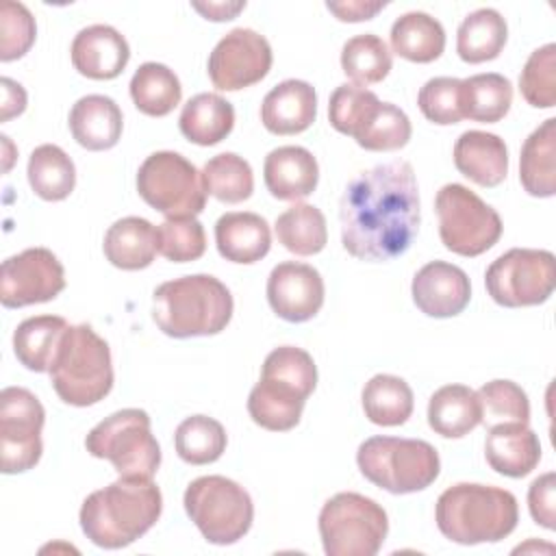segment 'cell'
I'll return each mask as SVG.
<instances>
[{
	"instance_id": "6da1fadb",
	"label": "cell",
	"mask_w": 556,
	"mask_h": 556,
	"mask_svg": "<svg viewBox=\"0 0 556 556\" xmlns=\"http://www.w3.org/2000/svg\"><path fill=\"white\" fill-rule=\"evenodd\" d=\"M341 243L354 258L391 261L419 232V189L413 165L395 159L361 172L339 202Z\"/></svg>"
},
{
	"instance_id": "7a4b0ae2",
	"label": "cell",
	"mask_w": 556,
	"mask_h": 556,
	"mask_svg": "<svg viewBox=\"0 0 556 556\" xmlns=\"http://www.w3.org/2000/svg\"><path fill=\"white\" fill-rule=\"evenodd\" d=\"M161 489L146 478H122L89 493L80 506L85 536L104 549H119L141 539L161 517Z\"/></svg>"
},
{
	"instance_id": "3957f363",
	"label": "cell",
	"mask_w": 556,
	"mask_h": 556,
	"mask_svg": "<svg viewBox=\"0 0 556 556\" xmlns=\"http://www.w3.org/2000/svg\"><path fill=\"white\" fill-rule=\"evenodd\" d=\"M317 387L313 356L295 345H280L265 356L261 380L248 395L252 421L271 432H287L300 424L306 397Z\"/></svg>"
},
{
	"instance_id": "277c9868",
	"label": "cell",
	"mask_w": 556,
	"mask_h": 556,
	"mask_svg": "<svg viewBox=\"0 0 556 556\" xmlns=\"http://www.w3.org/2000/svg\"><path fill=\"white\" fill-rule=\"evenodd\" d=\"M434 521L439 532L454 543H497L517 528L519 506L506 489L458 482L439 495Z\"/></svg>"
},
{
	"instance_id": "5b68a950",
	"label": "cell",
	"mask_w": 556,
	"mask_h": 556,
	"mask_svg": "<svg viewBox=\"0 0 556 556\" xmlns=\"http://www.w3.org/2000/svg\"><path fill=\"white\" fill-rule=\"evenodd\" d=\"M228 287L211 274H191L159 285L152 293V319L174 339L222 332L232 317Z\"/></svg>"
},
{
	"instance_id": "8992f818",
	"label": "cell",
	"mask_w": 556,
	"mask_h": 556,
	"mask_svg": "<svg viewBox=\"0 0 556 556\" xmlns=\"http://www.w3.org/2000/svg\"><path fill=\"white\" fill-rule=\"evenodd\" d=\"M48 374L65 404L93 406L113 389L109 343L89 324L67 326Z\"/></svg>"
},
{
	"instance_id": "52a82bcc",
	"label": "cell",
	"mask_w": 556,
	"mask_h": 556,
	"mask_svg": "<svg viewBox=\"0 0 556 556\" xmlns=\"http://www.w3.org/2000/svg\"><path fill=\"white\" fill-rule=\"evenodd\" d=\"M356 465L376 486L406 495L428 489L441 471L439 452L421 439L369 437L358 445Z\"/></svg>"
},
{
	"instance_id": "ba28073f",
	"label": "cell",
	"mask_w": 556,
	"mask_h": 556,
	"mask_svg": "<svg viewBox=\"0 0 556 556\" xmlns=\"http://www.w3.org/2000/svg\"><path fill=\"white\" fill-rule=\"evenodd\" d=\"M85 447L93 458H104L122 478L152 480L161 465V447L141 408H122L96 424Z\"/></svg>"
},
{
	"instance_id": "9c48e42d",
	"label": "cell",
	"mask_w": 556,
	"mask_h": 556,
	"mask_svg": "<svg viewBox=\"0 0 556 556\" xmlns=\"http://www.w3.org/2000/svg\"><path fill=\"white\" fill-rule=\"evenodd\" d=\"M185 513L213 545H232L248 534L254 519L250 493L226 476H200L185 489Z\"/></svg>"
},
{
	"instance_id": "30bf717a",
	"label": "cell",
	"mask_w": 556,
	"mask_h": 556,
	"mask_svg": "<svg viewBox=\"0 0 556 556\" xmlns=\"http://www.w3.org/2000/svg\"><path fill=\"white\" fill-rule=\"evenodd\" d=\"M317 526L328 556H374L387 539L389 517L376 500L343 491L321 506Z\"/></svg>"
},
{
	"instance_id": "8fae6325",
	"label": "cell",
	"mask_w": 556,
	"mask_h": 556,
	"mask_svg": "<svg viewBox=\"0 0 556 556\" xmlns=\"http://www.w3.org/2000/svg\"><path fill=\"white\" fill-rule=\"evenodd\" d=\"M434 208L441 243L454 254L480 256L502 237L500 213L465 185H443L437 191Z\"/></svg>"
},
{
	"instance_id": "7c38bea8",
	"label": "cell",
	"mask_w": 556,
	"mask_h": 556,
	"mask_svg": "<svg viewBox=\"0 0 556 556\" xmlns=\"http://www.w3.org/2000/svg\"><path fill=\"white\" fill-rule=\"evenodd\" d=\"M137 191L148 206L165 217H195L206 204L202 172L172 150L146 156L137 172Z\"/></svg>"
},
{
	"instance_id": "4fadbf2b",
	"label": "cell",
	"mask_w": 556,
	"mask_h": 556,
	"mask_svg": "<svg viewBox=\"0 0 556 556\" xmlns=\"http://www.w3.org/2000/svg\"><path fill=\"white\" fill-rule=\"evenodd\" d=\"M484 285L491 300L500 306L543 304L556 287V258L549 250L513 248L486 267Z\"/></svg>"
},
{
	"instance_id": "5bb4252c",
	"label": "cell",
	"mask_w": 556,
	"mask_h": 556,
	"mask_svg": "<svg viewBox=\"0 0 556 556\" xmlns=\"http://www.w3.org/2000/svg\"><path fill=\"white\" fill-rule=\"evenodd\" d=\"M43 421L46 410L35 393L24 387H7L0 391L2 473H24L39 463L43 452Z\"/></svg>"
},
{
	"instance_id": "9a60e30c",
	"label": "cell",
	"mask_w": 556,
	"mask_h": 556,
	"mask_svg": "<svg viewBox=\"0 0 556 556\" xmlns=\"http://www.w3.org/2000/svg\"><path fill=\"white\" fill-rule=\"evenodd\" d=\"M65 289V269L48 248H28L2 261L0 302L22 308L54 300Z\"/></svg>"
},
{
	"instance_id": "2e32d148",
	"label": "cell",
	"mask_w": 556,
	"mask_h": 556,
	"mask_svg": "<svg viewBox=\"0 0 556 556\" xmlns=\"http://www.w3.org/2000/svg\"><path fill=\"white\" fill-rule=\"evenodd\" d=\"M271 46L252 28H232L208 54V78L222 91H239L261 83L271 70Z\"/></svg>"
},
{
	"instance_id": "e0dca14e",
	"label": "cell",
	"mask_w": 556,
	"mask_h": 556,
	"mask_svg": "<svg viewBox=\"0 0 556 556\" xmlns=\"http://www.w3.org/2000/svg\"><path fill=\"white\" fill-rule=\"evenodd\" d=\"M326 287L321 274L306 263H278L267 278V302L271 311L291 324L313 319L324 304Z\"/></svg>"
},
{
	"instance_id": "ac0fdd59",
	"label": "cell",
	"mask_w": 556,
	"mask_h": 556,
	"mask_svg": "<svg viewBox=\"0 0 556 556\" xmlns=\"http://www.w3.org/2000/svg\"><path fill=\"white\" fill-rule=\"evenodd\" d=\"M410 293L424 315L447 319L463 313L469 304L471 282L458 265L430 261L415 274Z\"/></svg>"
},
{
	"instance_id": "d6986e66",
	"label": "cell",
	"mask_w": 556,
	"mask_h": 556,
	"mask_svg": "<svg viewBox=\"0 0 556 556\" xmlns=\"http://www.w3.org/2000/svg\"><path fill=\"white\" fill-rule=\"evenodd\" d=\"M72 65L78 74L91 80L117 78L130 59L126 37L109 24H91L72 41Z\"/></svg>"
},
{
	"instance_id": "ffe728a7",
	"label": "cell",
	"mask_w": 556,
	"mask_h": 556,
	"mask_svg": "<svg viewBox=\"0 0 556 556\" xmlns=\"http://www.w3.org/2000/svg\"><path fill=\"white\" fill-rule=\"evenodd\" d=\"M317 117V93L306 80L289 78L267 91L261 104V122L274 135L304 132Z\"/></svg>"
},
{
	"instance_id": "44dd1931",
	"label": "cell",
	"mask_w": 556,
	"mask_h": 556,
	"mask_svg": "<svg viewBox=\"0 0 556 556\" xmlns=\"http://www.w3.org/2000/svg\"><path fill=\"white\" fill-rule=\"evenodd\" d=\"M267 191L276 200L300 202L311 195L319 180L317 159L302 146L274 148L263 163Z\"/></svg>"
},
{
	"instance_id": "7402d4cb",
	"label": "cell",
	"mask_w": 556,
	"mask_h": 556,
	"mask_svg": "<svg viewBox=\"0 0 556 556\" xmlns=\"http://www.w3.org/2000/svg\"><path fill=\"white\" fill-rule=\"evenodd\" d=\"M124 128L122 109L102 93H89L74 102L70 111V130L78 146L91 152L111 150L117 146Z\"/></svg>"
},
{
	"instance_id": "603a6c76",
	"label": "cell",
	"mask_w": 556,
	"mask_h": 556,
	"mask_svg": "<svg viewBox=\"0 0 556 556\" xmlns=\"http://www.w3.org/2000/svg\"><path fill=\"white\" fill-rule=\"evenodd\" d=\"M215 245L226 261L250 265L267 256L271 230L267 219L256 213L230 211L215 224Z\"/></svg>"
},
{
	"instance_id": "cb8c5ba5",
	"label": "cell",
	"mask_w": 556,
	"mask_h": 556,
	"mask_svg": "<svg viewBox=\"0 0 556 556\" xmlns=\"http://www.w3.org/2000/svg\"><path fill=\"white\" fill-rule=\"evenodd\" d=\"M484 456L493 471L508 478H523L539 465L541 443L528 424H502L489 428Z\"/></svg>"
},
{
	"instance_id": "d4e9b609",
	"label": "cell",
	"mask_w": 556,
	"mask_h": 556,
	"mask_svg": "<svg viewBox=\"0 0 556 556\" xmlns=\"http://www.w3.org/2000/svg\"><path fill=\"white\" fill-rule=\"evenodd\" d=\"M456 169L480 187H497L508 174L504 139L484 130H467L454 143Z\"/></svg>"
},
{
	"instance_id": "484cf974",
	"label": "cell",
	"mask_w": 556,
	"mask_h": 556,
	"mask_svg": "<svg viewBox=\"0 0 556 556\" xmlns=\"http://www.w3.org/2000/svg\"><path fill=\"white\" fill-rule=\"evenodd\" d=\"M102 248L113 267L124 271L146 269L159 252L156 228L143 217H122L109 226Z\"/></svg>"
},
{
	"instance_id": "4316f807",
	"label": "cell",
	"mask_w": 556,
	"mask_h": 556,
	"mask_svg": "<svg viewBox=\"0 0 556 556\" xmlns=\"http://www.w3.org/2000/svg\"><path fill=\"white\" fill-rule=\"evenodd\" d=\"M556 119H545L534 128L521 146L519 182L534 198H552L556 193Z\"/></svg>"
},
{
	"instance_id": "83f0119b",
	"label": "cell",
	"mask_w": 556,
	"mask_h": 556,
	"mask_svg": "<svg viewBox=\"0 0 556 556\" xmlns=\"http://www.w3.org/2000/svg\"><path fill=\"white\" fill-rule=\"evenodd\" d=\"M235 126V109L219 93H198L180 111L178 128L195 146L224 141Z\"/></svg>"
},
{
	"instance_id": "f1b7e54d",
	"label": "cell",
	"mask_w": 556,
	"mask_h": 556,
	"mask_svg": "<svg viewBox=\"0 0 556 556\" xmlns=\"http://www.w3.org/2000/svg\"><path fill=\"white\" fill-rule=\"evenodd\" d=\"M480 424V402L473 389L465 384H445L430 395L428 426L445 437L460 439Z\"/></svg>"
},
{
	"instance_id": "f546056e",
	"label": "cell",
	"mask_w": 556,
	"mask_h": 556,
	"mask_svg": "<svg viewBox=\"0 0 556 556\" xmlns=\"http://www.w3.org/2000/svg\"><path fill=\"white\" fill-rule=\"evenodd\" d=\"M391 48L410 63H432L445 50V30L441 22L424 11H408L391 26Z\"/></svg>"
},
{
	"instance_id": "4dcf8cb0",
	"label": "cell",
	"mask_w": 556,
	"mask_h": 556,
	"mask_svg": "<svg viewBox=\"0 0 556 556\" xmlns=\"http://www.w3.org/2000/svg\"><path fill=\"white\" fill-rule=\"evenodd\" d=\"M67 321L59 315H37L24 319L13 332L15 358L30 371H50Z\"/></svg>"
},
{
	"instance_id": "1f68e13d",
	"label": "cell",
	"mask_w": 556,
	"mask_h": 556,
	"mask_svg": "<svg viewBox=\"0 0 556 556\" xmlns=\"http://www.w3.org/2000/svg\"><path fill=\"white\" fill-rule=\"evenodd\" d=\"M508 39V26L500 11L476 9L456 30V52L465 63H484L500 56Z\"/></svg>"
},
{
	"instance_id": "d6a6232c",
	"label": "cell",
	"mask_w": 556,
	"mask_h": 556,
	"mask_svg": "<svg viewBox=\"0 0 556 556\" xmlns=\"http://www.w3.org/2000/svg\"><path fill=\"white\" fill-rule=\"evenodd\" d=\"M513 104V85L497 72L473 74L460 80V106L463 117L495 124L506 117Z\"/></svg>"
},
{
	"instance_id": "836d02e7",
	"label": "cell",
	"mask_w": 556,
	"mask_h": 556,
	"mask_svg": "<svg viewBox=\"0 0 556 556\" xmlns=\"http://www.w3.org/2000/svg\"><path fill=\"white\" fill-rule=\"evenodd\" d=\"M128 87L135 106L150 117L169 115L182 98V87L174 70L154 61L139 65Z\"/></svg>"
},
{
	"instance_id": "e575fe53",
	"label": "cell",
	"mask_w": 556,
	"mask_h": 556,
	"mask_svg": "<svg viewBox=\"0 0 556 556\" xmlns=\"http://www.w3.org/2000/svg\"><path fill=\"white\" fill-rule=\"evenodd\" d=\"M26 174L30 189L46 202L65 200L76 187L74 161L54 143H41L30 152Z\"/></svg>"
},
{
	"instance_id": "d590c367",
	"label": "cell",
	"mask_w": 556,
	"mask_h": 556,
	"mask_svg": "<svg viewBox=\"0 0 556 556\" xmlns=\"http://www.w3.org/2000/svg\"><path fill=\"white\" fill-rule=\"evenodd\" d=\"M365 417L376 426H402L413 415V391L408 382L393 374H376L363 387Z\"/></svg>"
},
{
	"instance_id": "8d00e7d4",
	"label": "cell",
	"mask_w": 556,
	"mask_h": 556,
	"mask_svg": "<svg viewBox=\"0 0 556 556\" xmlns=\"http://www.w3.org/2000/svg\"><path fill=\"white\" fill-rule=\"evenodd\" d=\"M276 237L291 254L313 256L326 248L328 228L324 213L304 202L291 204L276 219Z\"/></svg>"
},
{
	"instance_id": "74e56055",
	"label": "cell",
	"mask_w": 556,
	"mask_h": 556,
	"mask_svg": "<svg viewBox=\"0 0 556 556\" xmlns=\"http://www.w3.org/2000/svg\"><path fill=\"white\" fill-rule=\"evenodd\" d=\"M202 185L206 195H213L224 204H239L252 195L254 174L243 156L222 152L204 163Z\"/></svg>"
},
{
	"instance_id": "f35d334b",
	"label": "cell",
	"mask_w": 556,
	"mask_h": 556,
	"mask_svg": "<svg viewBox=\"0 0 556 556\" xmlns=\"http://www.w3.org/2000/svg\"><path fill=\"white\" fill-rule=\"evenodd\" d=\"M228 437L224 426L206 415L182 419L174 432L176 454L189 465L215 463L226 450Z\"/></svg>"
},
{
	"instance_id": "ab89813d",
	"label": "cell",
	"mask_w": 556,
	"mask_h": 556,
	"mask_svg": "<svg viewBox=\"0 0 556 556\" xmlns=\"http://www.w3.org/2000/svg\"><path fill=\"white\" fill-rule=\"evenodd\" d=\"M341 67H343V74L354 85L365 87V85L384 80L393 67V59L387 43L378 35L365 33L343 43Z\"/></svg>"
},
{
	"instance_id": "60d3db41",
	"label": "cell",
	"mask_w": 556,
	"mask_h": 556,
	"mask_svg": "<svg viewBox=\"0 0 556 556\" xmlns=\"http://www.w3.org/2000/svg\"><path fill=\"white\" fill-rule=\"evenodd\" d=\"M476 395L480 402V424L486 428L530 421L528 395L513 380H491L482 384Z\"/></svg>"
},
{
	"instance_id": "b9f144b4",
	"label": "cell",
	"mask_w": 556,
	"mask_h": 556,
	"mask_svg": "<svg viewBox=\"0 0 556 556\" xmlns=\"http://www.w3.org/2000/svg\"><path fill=\"white\" fill-rule=\"evenodd\" d=\"M410 135L413 126L408 115L391 102H380L365 126L354 135V141L369 152H393L404 148Z\"/></svg>"
},
{
	"instance_id": "7bdbcfd3",
	"label": "cell",
	"mask_w": 556,
	"mask_h": 556,
	"mask_svg": "<svg viewBox=\"0 0 556 556\" xmlns=\"http://www.w3.org/2000/svg\"><path fill=\"white\" fill-rule=\"evenodd\" d=\"M519 91L534 109H552L556 104V43H545L530 52L519 74Z\"/></svg>"
},
{
	"instance_id": "ee69618b",
	"label": "cell",
	"mask_w": 556,
	"mask_h": 556,
	"mask_svg": "<svg viewBox=\"0 0 556 556\" xmlns=\"http://www.w3.org/2000/svg\"><path fill=\"white\" fill-rule=\"evenodd\" d=\"M378 104L380 100L374 91L358 87L354 83L339 85L328 100L330 126L341 135L354 137L365 126V122L369 119V115L376 111Z\"/></svg>"
},
{
	"instance_id": "f6af8a7d",
	"label": "cell",
	"mask_w": 556,
	"mask_h": 556,
	"mask_svg": "<svg viewBox=\"0 0 556 556\" xmlns=\"http://www.w3.org/2000/svg\"><path fill=\"white\" fill-rule=\"evenodd\" d=\"M156 245L172 263L198 261L206 250L204 226L195 217H167L156 228Z\"/></svg>"
},
{
	"instance_id": "bcb514c9",
	"label": "cell",
	"mask_w": 556,
	"mask_h": 556,
	"mask_svg": "<svg viewBox=\"0 0 556 556\" xmlns=\"http://www.w3.org/2000/svg\"><path fill=\"white\" fill-rule=\"evenodd\" d=\"M417 104L424 117L439 126L458 124L463 117L460 106V78L437 76L430 78L417 93Z\"/></svg>"
},
{
	"instance_id": "7dc6e473",
	"label": "cell",
	"mask_w": 556,
	"mask_h": 556,
	"mask_svg": "<svg viewBox=\"0 0 556 556\" xmlns=\"http://www.w3.org/2000/svg\"><path fill=\"white\" fill-rule=\"evenodd\" d=\"M0 61L22 59L35 43L37 26L33 13L22 2H2L0 7Z\"/></svg>"
},
{
	"instance_id": "c3c4849f",
	"label": "cell",
	"mask_w": 556,
	"mask_h": 556,
	"mask_svg": "<svg viewBox=\"0 0 556 556\" xmlns=\"http://www.w3.org/2000/svg\"><path fill=\"white\" fill-rule=\"evenodd\" d=\"M528 508L532 519L547 528H556V473L547 471L539 476L528 489Z\"/></svg>"
},
{
	"instance_id": "681fc988",
	"label": "cell",
	"mask_w": 556,
	"mask_h": 556,
	"mask_svg": "<svg viewBox=\"0 0 556 556\" xmlns=\"http://www.w3.org/2000/svg\"><path fill=\"white\" fill-rule=\"evenodd\" d=\"M387 2H369V0H348V2H326V9L337 15L341 22H365L371 20L378 11H382Z\"/></svg>"
},
{
	"instance_id": "f907efd6",
	"label": "cell",
	"mask_w": 556,
	"mask_h": 556,
	"mask_svg": "<svg viewBox=\"0 0 556 556\" xmlns=\"http://www.w3.org/2000/svg\"><path fill=\"white\" fill-rule=\"evenodd\" d=\"M0 85H2V113H0V119L9 122L11 117L24 113V109H26V91H24V87L20 83H15L9 76H4L0 80Z\"/></svg>"
},
{
	"instance_id": "816d5d0a",
	"label": "cell",
	"mask_w": 556,
	"mask_h": 556,
	"mask_svg": "<svg viewBox=\"0 0 556 556\" xmlns=\"http://www.w3.org/2000/svg\"><path fill=\"white\" fill-rule=\"evenodd\" d=\"M191 7L204 20L228 22V20H235L245 9V2H191Z\"/></svg>"
},
{
	"instance_id": "f5cc1de1",
	"label": "cell",
	"mask_w": 556,
	"mask_h": 556,
	"mask_svg": "<svg viewBox=\"0 0 556 556\" xmlns=\"http://www.w3.org/2000/svg\"><path fill=\"white\" fill-rule=\"evenodd\" d=\"M0 139H2V143L7 146V150H9V148H11V141H9V137H7V135H2ZM9 167H11V156H9V152H7V163H4V172H7Z\"/></svg>"
}]
</instances>
